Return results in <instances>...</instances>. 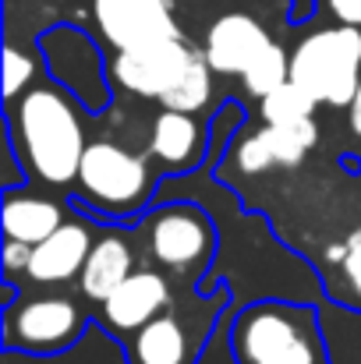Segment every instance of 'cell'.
Here are the masks:
<instances>
[{
	"instance_id": "cell-1",
	"label": "cell",
	"mask_w": 361,
	"mask_h": 364,
	"mask_svg": "<svg viewBox=\"0 0 361 364\" xmlns=\"http://www.w3.org/2000/svg\"><path fill=\"white\" fill-rule=\"evenodd\" d=\"M18 141L25 163L46 184H68L78 177L85 156V131L61 89H32L18 100Z\"/></svg>"
},
{
	"instance_id": "cell-2",
	"label": "cell",
	"mask_w": 361,
	"mask_h": 364,
	"mask_svg": "<svg viewBox=\"0 0 361 364\" xmlns=\"http://www.w3.org/2000/svg\"><path fill=\"white\" fill-rule=\"evenodd\" d=\"M291 82H298L315 103L351 107L361 85V28L340 21L301 39L291 53Z\"/></svg>"
},
{
	"instance_id": "cell-3",
	"label": "cell",
	"mask_w": 361,
	"mask_h": 364,
	"mask_svg": "<svg viewBox=\"0 0 361 364\" xmlns=\"http://www.w3.org/2000/svg\"><path fill=\"white\" fill-rule=\"evenodd\" d=\"M78 184L89 198H96L107 209H131L145 198L149 170L142 156L120 149L117 141H93L85 145Z\"/></svg>"
},
{
	"instance_id": "cell-4",
	"label": "cell",
	"mask_w": 361,
	"mask_h": 364,
	"mask_svg": "<svg viewBox=\"0 0 361 364\" xmlns=\"http://www.w3.org/2000/svg\"><path fill=\"white\" fill-rule=\"evenodd\" d=\"M195 50L184 46V39H159V43H145V46H131L117 50L114 57V82L120 89L135 92V96H152L163 100L177 78L188 71Z\"/></svg>"
},
{
	"instance_id": "cell-5",
	"label": "cell",
	"mask_w": 361,
	"mask_h": 364,
	"mask_svg": "<svg viewBox=\"0 0 361 364\" xmlns=\"http://www.w3.org/2000/svg\"><path fill=\"white\" fill-rule=\"evenodd\" d=\"M96 21L117 50L181 36L167 0H96Z\"/></svg>"
},
{
	"instance_id": "cell-6",
	"label": "cell",
	"mask_w": 361,
	"mask_h": 364,
	"mask_svg": "<svg viewBox=\"0 0 361 364\" xmlns=\"http://www.w3.org/2000/svg\"><path fill=\"white\" fill-rule=\"evenodd\" d=\"M241 354L248 364H315L312 343L301 336L291 315L262 308L241 322Z\"/></svg>"
},
{
	"instance_id": "cell-7",
	"label": "cell",
	"mask_w": 361,
	"mask_h": 364,
	"mask_svg": "<svg viewBox=\"0 0 361 364\" xmlns=\"http://www.w3.org/2000/svg\"><path fill=\"white\" fill-rule=\"evenodd\" d=\"M315 138H319L315 117L301 124H266L262 131L241 141L234 159L244 173H262L269 166H298L305 152L315 145Z\"/></svg>"
},
{
	"instance_id": "cell-8",
	"label": "cell",
	"mask_w": 361,
	"mask_h": 364,
	"mask_svg": "<svg viewBox=\"0 0 361 364\" xmlns=\"http://www.w3.org/2000/svg\"><path fill=\"white\" fill-rule=\"evenodd\" d=\"M269 46V32L251 14H224L206 36V60L216 75H244Z\"/></svg>"
},
{
	"instance_id": "cell-9",
	"label": "cell",
	"mask_w": 361,
	"mask_h": 364,
	"mask_svg": "<svg viewBox=\"0 0 361 364\" xmlns=\"http://www.w3.org/2000/svg\"><path fill=\"white\" fill-rule=\"evenodd\" d=\"M78 326H82V315L71 301L39 297V301H28L14 311L11 336L32 350H57L78 333Z\"/></svg>"
},
{
	"instance_id": "cell-10",
	"label": "cell",
	"mask_w": 361,
	"mask_h": 364,
	"mask_svg": "<svg viewBox=\"0 0 361 364\" xmlns=\"http://www.w3.org/2000/svg\"><path fill=\"white\" fill-rule=\"evenodd\" d=\"M152 255L170 265V269H184L206 258L209 251V227L202 216L188 213V209H167L156 216L152 230H149Z\"/></svg>"
},
{
	"instance_id": "cell-11",
	"label": "cell",
	"mask_w": 361,
	"mask_h": 364,
	"mask_svg": "<svg viewBox=\"0 0 361 364\" xmlns=\"http://www.w3.org/2000/svg\"><path fill=\"white\" fill-rule=\"evenodd\" d=\"M89 251H93V237L82 223H61L46 241L32 247L28 276L36 283H68L71 276H82Z\"/></svg>"
},
{
	"instance_id": "cell-12",
	"label": "cell",
	"mask_w": 361,
	"mask_h": 364,
	"mask_svg": "<svg viewBox=\"0 0 361 364\" xmlns=\"http://www.w3.org/2000/svg\"><path fill=\"white\" fill-rule=\"evenodd\" d=\"M170 301V287L159 272H131L103 301V315L114 329H142Z\"/></svg>"
},
{
	"instance_id": "cell-13",
	"label": "cell",
	"mask_w": 361,
	"mask_h": 364,
	"mask_svg": "<svg viewBox=\"0 0 361 364\" xmlns=\"http://www.w3.org/2000/svg\"><path fill=\"white\" fill-rule=\"evenodd\" d=\"M127 276H131V247L120 237H103L100 244H93L82 265V290L93 301H107Z\"/></svg>"
},
{
	"instance_id": "cell-14",
	"label": "cell",
	"mask_w": 361,
	"mask_h": 364,
	"mask_svg": "<svg viewBox=\"0 0 361 364\" xmlns=\"http://www.w3.org/2000/svg\"><path fill=\"white\" fill-rule=\"evenodd\" d=\"M61 209L46 198L36 195H11L4 202V234L18 237L25 244H39L46 241L57 227H61Z\"/></svg>"
},
{
	"instance_id": "cell-15",
	"label": "cell",
	"mask_w": 361,
	"mask_h": 364,
	"mask_svg": "<svg viewBox=\"0 0 361 364\" xmlns=\"http://www.w3.org/2000/svg\"><path fill=\"white\" fill-rule=\"evenodd\" d=\"M135 358L138 364H184L188 336H184L181 322L170 315H163V318L156 315L152 322H145L135 340Z\"/></svg>"
},
{
	"instance_id": "cell-16",
	"label": "cell",
	"mask_w": 361,
	"mask_h": 364,
	"mask_svg": "<svg viewBox=\"0 0 361 364\" xmlns=\"http://www.w3.org/2000/svg\"><path fill=\"white\" fill-rule=\"evenodd\" d=\"M195 145H199V124L192 121V114L163 107V114L152 124V156L170 166H181L195 156Z\"/></svg>"
},
{
	"instance_id": "cell-17",
	"label": "cell",
	"mask_w": 361,
	"mask_h": 364,
	"mask_svg": "<svg viewBox=\"0 0 361 364\" xmlns=\"http://www.w3.org/2000/svg\"><path fill=\"white\" fill-rule=\"evenodd\" d=\"M209 96H213V64L206 60V57H192V64H188V71L177 78V85L159 100L167 110H184V114H195V110H202L206 103H209Z\"/></svg>"
},
{
	"instance_id": "cell-18",
	"label": "cell",
	"mask_w": 361,
	"mask_h": 364,
	"mask_svg": "<svg viewBox=\"0 0 361 364\" xmlns=\"http://www.w3.org/2000/svg\"><path fill=\"white\" fill-rule=\"evenodd\" d=\"M315 100L298 85V82H283L280 89H273L266 100H262V117L266 124H301L315 114Z\"/></svg>"
},
{
	"instance_id": "cell-19",
	"label": "cell",
	"mask_w": 361,
	"mask_h": 364,
	"mask_svg": "<svg viewBox=\"0 0 361 364\" xmlns=\"http://www.w3.org/2000/svg\"><path fill=\"white\" fill-rule=\"evenodd\" d=\"M244 89H248V96H255V100H266L273 89H280L287 78H291V60L283 57V50L273 43L244 75Z\"/></svg>"
},
{
	"instance_id": "cell-20",
	"label": "cell",
	"mask_w": 361,
	"mask_h": 364,
	"mask_svg": "<svg viewBox=\"0 0 361 364\" xmlns=\"http://www.w3.org/2000/svg\"><path fill=\"white\" fill-rule=\"evenodd\" d=\"M32 75H36L32 57H25V53H18L14 46H7V53H4V96L14 100V96L32 82Z\"/></svg>"
},
{
	"instance_id": "cell-21",
	"label": "cell",
	"mask_w": 361,
	"mask_h": 364,
	"mask_svg": "<svg viewBox=\"0 0 361 364\" xmlns=\"http://www.w3.org/2000/svg\"><path fill=\"white\" fill-rule=\"evenodd\" d=\"M32 247H36V244H25V241H18V237H7V244H4V269H7V272H28Z\"/></svg>"
},
{
	"instance_id": "cell-22",
	"label": "cell",
	"mask_w": 361,
	"mask_h": 364,
	"mask_svg": "<svg viewBox=\"0 0 361 364\" xmlns=\"http://www.w3.org/2000/svg\"><path fill=\"white\" fill-rule=\"evenodd\" d=\"M344 244H347V241H344ZM340 265H344V276H347L351 290L361 297V247H347V258H344Z\"/></svg>"
},
{
	"instance_id": "cell-23",
	"label": "cell",
	"mask_w": 361,
	"mask_h": 364,
	"mask_svg": "<svg viewBox=\"0 0 361 364\" xmlns=\"http://www.w3.org/2000/svg\"><path fill=\"white\" fill-rule=\"evenodd\" d=\"M330 11L347 25H361V0H330Z\"/></svg>"
},
{
	"instance_id": "cell-24",
	"label": "cell",
	"mask_w": 361,
	"mask_h": 364,
	"mask_svg": "<svg viewBox=\"0 0 361 364\" xmlns=\"http://www.w3.org/2000/svg\"><path fill=\"white\" fill-rule=\"evenodd\" d=\"M351 127H355V134H361V85L355 92V100H351Z\"/></svg>"
}]
</instances>
